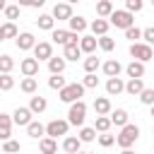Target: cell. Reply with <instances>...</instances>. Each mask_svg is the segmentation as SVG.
Masks as SVG:
<instances>
[{"label":"cell","instance_id":"obj_39","mask_svg":"<svg viewBox=\"0 0 154 154\" xmlns=\"http://www.w3.org/2000/svg\"><path fill=\"white\" fill-rule=\"evenodd\" d=\"M140 101H142L144 106H152V103H154V89H147V87H144V89L140 91Z\"/></svg>","mask_w":154,"mask_h":154},{"label":"cell","instance_id":"obj_10","mask_svg":"<svg viewBox=\"0 0 154 154\" xmlns=\"http://www.w3.org/2000/svg\"><path fill=\"white\" fill-rule=\"evenodd\" d=\"M51 17H53V22H55V19H70V17H72V7H70L67 2H58V5L53 7V14H51Z\"/></svg>","mask_w":154,"mask_h":154},{"label":"cell","instance_id":"obj_6","mask_svg":"<svg viewBox=\"0 0 154 154\" xmlns=\"http://www.w3.org/2000/svg\"><path fill=\"white\" fill-rule=\"evenodd\" d=\"M67 120H51L43 130H46V137H51V140H58L60 135H67Z\"/></svg>","mask_w":154,"mask_h":154},{"label":"cell","instance_id":"obj_12","mask_svg":"<svg viewBox=\"0 0 154 154\" xmlns=\"http://www.w3.org/2000/svg\"><path fill=\"white\" fill-rule=\"evenodd\" d=\"M19 70H22L24 77H34V75L38 72V63H36L34 58H24V60L19 63Z\"/></svg>","mask_w":154,"mask_h":154},{"label":"cell","instance_id":"obj_43","mask_svg":"<svg viewBox=\"0 0 154 154\" xmlns=\"http://www.w3.org/2000/svg\"><path fill=\"white\" fill-rule=\"evenodd\" d=\"M142 10V0H125V12H140Z\"/></svg>","mask_w":154,"mask_h":154},{"label":"cell","instance_id":"obj_22","mask_svg":"<svg viewBox=\"0 0 154 154\" xmlns=\"http://www.w3.org/2000/svg\"><path fill=\"white\" fill-rule=\"evenodd\" d=\"M106 31H108V22L106 19H94L91 22V36L96 38V36H106Z\"/></svg>","mask_w":154,"mask_h":154},{"label":"cell","instance_id":"obj_38","mask_svg":"<svg viewBox=\"0 0 154 154\" xmlns=\"http://www.w3.org/2000/svg\"><path fill=\"white\" fill-rule=\"evenodd\" d=\"M65 84H67V82H65V77H63V75H53V77L48 79V87H51V89H58V91H60Z\"/></svg>","mask_w":154,"mask_h":154},{"label":"cell","instance_id":"obj_30","mask_svg":"<svg viewBox=\"0 0 154 154\" xmlns=\"http://www.w3.org/2000/svg\"><path fill=\"white\" fill-rule=\"evenodd\" d=\"M113 12V2L111 0H101V2H96V14L99 17H108Z\"/></svg>","mask_w":154,"mask_h":154},{"label":"cell","instance_id":"obj_11","mask_svg":"<svg viewBox=\"0 0 154 154\" xmlns=\"http://www.w3.org/2000/svg\"><path fill=\"white\" fill-rule=\"evenodd\" d=\"M36 46V38H34V34H29V31H24V34H17V48L19 51H29V48H34Z\"/></svg>","mask_w":154,"mask_h":154},{"label":"cell","instance_id":"obj_35","mask_svg":"<svg viewBox=\"0 0 154 154\" xmlns=\"http://www.w3.org/2000/svg\"><path fill=\"white\" fill-rule=\"evenodd\" d=\"M19 87H22V91H24V94H34L38 84H36V79H34V77H24Z\"/></svg>","mask_w":154,"mask_h":154},{"label":"cell","instance_id":"obj_36","mask_svg":"<svg viewBox=\"0 0 154 154\" xmlns=\"http://www.w3.org/2000/svg\"><path fill=\"white\" fill-rule=\"evenodd\" d=\"M77 140H79V142H94V140H96L94 128H82V130H79V135H77Z\"/></svg>","mask_w":154,"mask_h":154},{"label":"cell","instance_id":"obj_3","mask_svg":"<svg viewBox=\"0 0 154 154\" xmlns=\"http://www.w3.org/2000/svg\"><path fill=\"white\" fill-rule=\"evenodd\" d=\"M108 24H113V26H118V29H130V26H135V17L130 14V12H125V10H113L111 14H108Z\"/></svg>","mask_w":154,"mask_h":154},{"label":"cell","instance_id":"obj_29","mask_svg":"<svg viewBox=\"0 0 154 154\" xmlns=\"http://www.w3.org/2000/svg\"><path fill=\"white\" fill-rule=\"evenodd\" d=\"M12 67H14V60H12V55L2 53V55H0V75H10V72H12Z\"/></svg>","mask_w":154,"mask_h":154},{"label":"cell","instance_id":"obj_18","mask_svg":"<svg viewBox=\"0 0 154 154\" xmlns=\"http://www.w3.org/2000/svg\"><path fill=\"white\" fill-rule=\"evenodd\" d=\"M125 72H128V77H130V79H142V77H144V65L132 60V63L125 67Z\"/></svg>","mask_w":154,"mask_h":154},{"label":"cell","instance_id":"obj_25","mask_svg":"<svg viewBox=\"0 0 154 154\" xmlns=\"http://www.w3.org/2000/svg\"><path fill=\"white\" fill-rule=\"evenodd\" d=\"M79 55H82V53H79V46H72V43H67V46L63 48V55H60V58L67 63V60H77Z\"/></svg>","mask_w":154,"mask_h":154},{"label":"cell","instance_id":"obj_52","mask_svg":"<svg viewBox=\"0 0 154 154\" xmlns=\"http://www.w3.org/2000/svg\"><path fill=\"white\" fill-rule=\"evenodd\" d=\"M77 154H91V152H77Z\"/></svg>","mask_w":154,"mask_h":154},{"label":"cell","instance_id":"obj_40","mask_svg":"<svg viewBox=\"0 0 154 154\" xmlns=\"http://www.w3.org/2000/svg\"><path fill=\"white\" fill-rule=\"evenodd\" d=\"M82 87H84V89H96V87H99V77H96V75H84Z\"/></svg>","mask_w":154,"mask_h":154},{"label":"cell","instance_id":"obj_41","mask_svg":"<svg viewBox=\"0 0 154 154\" xmlns=\"http://www.w3.org/2000/svg\"><path fill=\"white\" fill-rule=\"evenodd\" d=\"M14 87V77L12 75H0V89L2 91H10Z\"/></svg>","mask_w":154,"mask_h":154},{"label":"cell","instance_id":"obj_34","mask_svg":"<svg viewBox=\"0 0 154 154\" xmlns=\"http://www.w3.org/2000/svg\"><path fill=\"white\" fill-rule=\"evenodd\" d=\"M96 46H99L101 51H106V53H108V51H113L116 41H113L111 36H99V38H96Z\"/></svg>","mask_w":154,"mask_h":154},{"label":"cell","instance_id":"obj_33","mask_svg":"<svg viewBox=\"0 0 154 154\" xmlns=\"http://www.w3.org/2000/svg\"><path fill=\"white\" fill-rule=\"evenodd\" d=\"M36 24H38V29H46V31H53V17L51 14H41L38 19H36Z\"/></svg>","mask_w":154,"mask_h":154},{"label":"cell","instance_id":"obj_8","mask_svg":"<svg viewBox=\"0 0 154 154\" xmlns=\"http://www.w3.org/2000/svg\"><path fill=\"white\" fill-rule=\"evenodd\" d=\"M12 123H17V125H29L31 123V111L29 108H24V106H19V108H14V113H12Z\"/></svg>","mask_w":154,"mask_h":154},{"label":"cell","instance_id":"obj_1","mask_svg":"<svg viewBox=\"0 0 154 154\" xmlns=\"http://www.w3.org/2000/svg\"><path fill=\"white\" fill-rule=\"evenodd\" d=\"M137 137H140V128H137V125H132V123H128V125H123L120 135L116 137V144H118V147H123V149H130V147L137 142Z\"/></svg>","mask_w":154,"mask_h":154},{"label":"cell","instance_id":"obj_42","mask_svg":"<svg viewBox=\"0 0 154 154\" xmlns=\"http://www.w3.org/2000/svg\"><path fill=\"white\" fill-rule=\"evenodd\" d=\"M2 152H5V154H17V152H19V142H14V140L2 142Z\"/></svg>","mask_w":154,"mask_h":154},{"label":"cell","instance_id":"obj_2","mask_svg":"<svg viewBox=\"0 0 154 154\" xmlns=\"http://www.w3.org/2000/svg\"><path fill=\"white\" fill-rule=\"evenodd\" d=\"M58 94H60V101H65V103H75V101H82V96H84V87L77 84V82H72V84H65Z\"/></svg>","mask_w":154,"mask_h":154},{"label":"cell","instance_id":"obj_51","mask_svg":"<svg viewBox=\"0 0 154 154\" xmlns=\"http://www.w3.org/2000/svg\"><path fill=\"white\" fill-rule=\"evenodd\" d=\"M2 41H5V36H2V29H0V43H2Z\"/></svg>","mask_w":154,"mask_h":154},{"label":"cell","instance_id":"obj_19","mask_svg":"<svg viewBox=\"0 0 154 154\" xmlns=\"http://www.w3.org/2000/svg\"><path fill=\"white\" fill-rule=\"evenodd\" d=\"M142 89H144V82H142V79H128L125 87H123V91H128L130 96H140Z\"/></svg>","mask_w":154,"mask_h":154},{"label":"cell","instance_id":"obj_15","mask_svg":"<svg viewBox=\"0 0 154 154\" xmlns=\"http://www.w3.org/2000/svg\"><path fill=\"white\" fill-rule=\"evenodd\" d=\"M101 67H103V72H106V77H108V79H111V77H118V75H120V70H123V65H120L116 58H113V60H106Z\"/></svg>","mask_w":154,"mask_h":154},{"label":"cell","instance_id":"obj_32","mask_svg":"<svg viewBox=\"0 0 154 154\" xmlns=\"http://www.w3.org/2000/svg\"><path fill=\"white\" fill-rule=\"evenodd\" d=\"M108 132L111 130V120H108V116H96V123H94V132Z\"/></svg>","mask_w":154,"mask_h":154},{"label":"cell","instance_id":"obj_44","mask_svg":"<svg viewBox=\"0 0 154 154\" xmlns=\"http://www.w3.org/2000/svg\"><path fill=\"white\" fill-rule=\"evenodd\" d=\"M99 144H101V147H111V144H116V135L101 132V135H99Z\"/></svg>","mask_w":154,"mask_h":154},{"label":"cell","instance_id":"obj_50","mask_svg":"<svg viewBox=\"0 0 154 154\" xmlns=\"http://www.w3.org/2000/svg\"><path fill=\"white\" fill-rule=\"evenodd\" d=\"M0 10H5V0H0Z\"/></svg>","mask_w":154,"mask_h":154},{"label":"cell","instance_id":"obj_23","mask_svg":"<svg viewBox=\"0 0 154 154\" xmlns=\"http://www.w3.org/2000/svg\"><path fill=\"white\" fill-rule=\"evenodd\" d=\"M46 106H48V101L43 96H31V101H29V111L31 113H43Z\"/></svg>","mask_w":154,"mask_h":154},{"label":"cell","instance_id":"obj_37","mask_svg":"<svg viewBox=\"0 0 154 154\" xmlns=\"http://www.w3.org/2000/svg\"><path fill=\"white\" fill-rule=\"evenodd\" d=\"M0 29H2V36H5V38H17V26H14V22L2 24Z\"/></svg>","mask_w":154,"mask_h":154},{"label":"cell","instance_id":"obj_21","mask_svg":"<svg viewBox=\"0 0 154 154\" xmlns=\"http://www.w3.org/2000/svg\"><path fill=\"white\" fill-rule=\"evenodd\" d=\"M38 149H41V154H55L58 152V142L51 140V137H41L38 140Z\"/></svg>","mask_w":154,"mask_h":154},{"label":"cell","instance_id":"obj_16","mask_svg":"<svg viewBox=\"0 0 154 154\" xmlns=\"http://www.w3.org/2000/svg\"><path fill=\"white\" fill-rule=\"evenodd\" d=\"M123 87H125V82H123L120 77H111V79L106 82V91H108V96H118V94L123 91Z\"/></svg>","mask_w":154,"mask_h":154},{"label":"cell","instance_id":"obj_26","mask_svg":"<svg viewBox=\"0 0 154 154\" xmlns=\"http://www.w3.org/2000/svg\"><path fill=\"white\" fill-rule=\"evenodd\" d=\"M99 67H101V63H99L96 55H87V58H84V72H87V75H96Z\"/></svg>","mask_w":154,"mask_h":154},{"label":"cell","instance_id":"obj_7","mask_svg":"<svg viewBox=\"0 0 154 154\" xmlns=\"http://www.w3.org/2000/svg\"><path fill=\"white\" fill-rule=\"evenodd\" d=\"M51 58H53V46L48 41H38L34 46V60L38 63V60H51Z\"/></svg>","mask_w":154,"mask_h":154},{"label":"cell","instance_id":"obj_13","mask_svg":"<svg viewBox=\"0 0 154 154\" xmlns=\"http://www.w3.org/2000/svg\"><path fill=\"white\" fill-rule=\"evenodd\" d=\"M94 111H96V116H108V113H111V101H108V96H96V99H94Z\"/></svg>","mask_w":154,"mask_h":154},{"label":"cell","instance_id":"obj_20","mask_svg":"<svg viewBox=\"0 0 154 154\" xmlns=\"http://www.w3.org/2000/svg\"><path fill=\"white\" fill-rule=\"evenodd\" d=\"M111 125H118V128H123V125H128V111L125 108H116L113 113H111Z\"/></svg>","mask_w":154,"mask_h":154},{"label":"cell","instance_id":"obj_9","mask_svg":"<svg viewBox=\"0 0 154 154\" xmlns=\"http://www.w3.org/2000/svg\"><path fill=\"white\" fill-rule=\"evenodd\" d=\"M10 135H12V118L7 113H0V140L7 142Z\"/></svg>","mask_w":154,"mask_h":154},{"label":"cell","instance_id":"obj_28","mask_svg":"<svg viewBox=\"0 0 154 154\" xmlns=\"http://www.w3.org/2000/svg\"><path fill=\"white\" fill-rule=\"evenodd\" d=\"M48 70H51V75H63V70H65V60L53 55V58L48 60Z\"/></svg>","mask_w":154,"mask_h":154},{"label":"cell","instance_id":"obj_31","mask_svg":"<svg viewBox=\"0 0 154 154\" xmlns=\"http://www.w3.org/2000/svg\"><path fill=\"white\" fill-rule=\"evenodd\" d=\"M51 38H53V43H60V46H65V43H67V38H70V31H65V29H53Z\"/></svg>","mask_w":154,"mask_h":154},{"label":"cell","instance_id":"obj_27","mask_svg":"<svg viewBox=\"0 0 154 154\" xmlns=\"http://www.w3.org/2000/svg\"><path fill=\"white\" fill-rule=\"evenodd\" d=\"M26 135H29V137H34V140H41V137L46 135V130H43V125H41V123H34V120H31V123L26 125Z\"/></svg>","mask_w":154,"mask_h":154},{"label":"cell","instance_id":"obj_47","mask_svg":"<svg viewBox=\"0 0 154 154\" xmlns=\"http://www.w3.org/2000/svg\"><path fill=\"white\" fill-rule=\"evenodd\" d=\"M140 38L144 41V46H149V43L154 41V29H152V26H147V29H144V31L140 34Z\"/></svg>","mask_w":154,"mask_h":154},{"label":"cell","instance_id":"obj_5","mask_svg":"<svg viewBox=\"0 0 154 154\" xmlns=\"http://www.w3.org/2000/svg\"><path fill=\"white\" fill-rule=\"evenodd\" d=\"M130 55L135 58V63H142V65H144V63H149V60L154 58L152 46H144V43H140V41L130 46Z\"/></svg>","mask_w":154,"mask_h":154},{"label":"cell","instance_id":"obj_45","mask_svg":"<svg viewBox=\"0 0 154 154\" xmlns=\"http://www.w3.org/2000/svg\"><path fill=\"white\" fill-rule=\"evenodd\" d=\"M5 17L7 19H17L19 17V5H5Z\"/></svg>","mask_w":154,"mask_h":154},{"label":"cell","instance_id":"obj_4","mask_svg":"<svg viewBox=\"0 0 154 154\" xmlns=\"http://www.w3.org/2000/svg\"><path fill=\"white\" fill-rule=\"evenodd\" d=\"M84 118H87V103H84V101H75V103H70V111H67V125H84Z\"/></svg>","mask_w":154,"mask_h":154},{"label":"cell","instance_id":"obj_24","mask_svg":"<svg viewBox=\"0 0 154 154\" xmlns=\"http://www.w3.org/2000/svg\"><path fill=\"white\" fill-rule=\"evenodd\" d=\"M79 147H82V142H79L77 137H65V140H63V149H65V154H77Z\"/></svg>","mask_w":154,"mask_h":154},{"label":"cell","instance_id":"obj_17","mask_svg":"<svg viewBox=\"0 0 154 154\" xmlns=\"http://www.w3.org/2000/svg\"><path fill=\"white\" fill-rule=\"evenodd\" d=\"M67 22H70V31H72V34H77V36H79V34L87 29V19H84V17H79V14H77V17L72 14Z\"/></svg>","mask_w":154,"mask_h":154},{"label":"cell","instance_id":"obj_14","mask_svg":"<svg viewBox=\"0 0 154 154\" xmlns=\"http://www.w3.org/2000/svg\"><path fill=\"white\" fill-rule=\"evenodd\" d=\"M77 46H79V53H89L91 55L96 51V38L94 36H79V43Z\"/></svg>","mask_w":154,"mask_h":154},{"label":"cell","instance_id":"obj_49","mask_svg":"<svg viewBox=\"0 0 154 154\" xmlns=\"http://www.w3.org/2000/svg\"><path fill=\"white\" fill-rule=\"evenodd\" d=\"M120 154H135V152H132V149H123Z\"/></svg>","mask_w":154,"mask_h":154},{"label":"cell","instance_id":"obj_48","mask_svg":"<svg viewBox=\"0 0 154 154\" xmlns=\"http://www.w3.org/2000/svg\"><path fill=\"white\" fill-rule=\"evenodd\" d=\"M19 5H26V7H41L43 0H19Z\"/></svg>","mask_w":154,"mask_h":154},{"label":"cell","instance_id":"obj_46","mask_svg":"<svg viewBox=\"0 0 154 154\" xmlns=\"http://www.w3.org/2000/svg\"><path fill=\"white\" fill-rule=\"evenodd\" d=\"M140 34H142V31H140L137 26H130V29H125V38H128V41H132V43H137Z\"/></svg>","mask_w":154,"mask_h":154}]
</instances>
